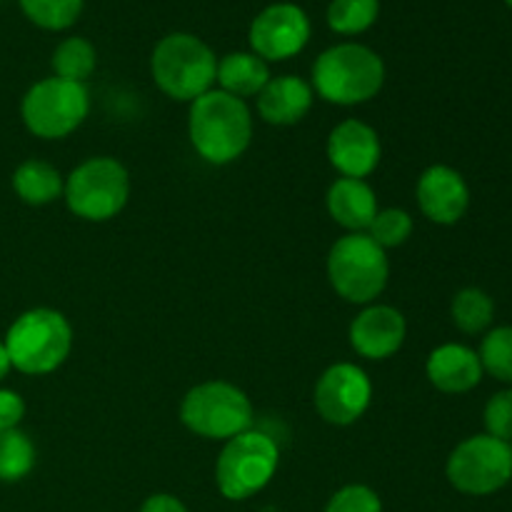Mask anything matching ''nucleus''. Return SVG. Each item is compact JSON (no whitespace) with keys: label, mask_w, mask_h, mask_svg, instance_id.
I'll use <instances>...</instances> for the list:
<instances>
[{"label":"nucleus","mask_w":512,"mask_h":512,"mask_svg":"<svg viewBox=\"0 0 512 512\" xmlns=\"http://www.w3.org/2000/svg\"><path fill=\"white\" fill-rule=\"evenodd\" d=\"M10 370H13V363H10L8 348H5V343H0V383H3V380L8 378Z\"/></svg>","instance_id":"obj_32"},{"label":"nucleus","mask_w":512,"mask_h":512,"mask_svg":"<svg viewBox=\"0 0 512 512\" xmlns=\"http://www.w3.org/2000/svg\"><path fill=\"white\" fill-rule=\"evenodd\" d=\"M328 160L340 178H358L365 180L383 158V145L380 135L373 125L365 120L348 118L335 125L328 135Z\"/></svg>","instance_id":"obj_13"},{"label":"nucleus","mask_w":512,"mask_h":512,"mask_svg":"<svg viewBox=\"0 0 512 512\" xmlns=\"http://www.w3.org/2000/svg\"><path fill=\"white\" fill-rule=\"evenodd\" d=\"M325 512H383V500L368 485H345L328 500Z\"/></svg>","instance_id":"obj_28"},{"label":"nucleus","mask_w":512,"mask_h":512,"mask_svg":"<svg viewBox=\"0 0 512 512\" xmlns=\"http://www.w3.org/2000/svg\"><path fill=\"white\" fill-rule=\"evenodd\" d=\"M505 3H508V5H510V8H512V0H505Z\"/></svg>","instance_id":"obj_33"},{"label":"nucleus","mask_w":512,"mask_h":512,"mask_svg":"<svg viewBox=\"0 0 512 512\" xmlns=\"http://www.w3.org/2000/svg\"><path fill=\"white\" fill-rule=\"evenodd\" d=\"M510 448H512V443H510Z\"/></svg>","instance_id":"obj_34"},{"label":"nucleus","mask_w":512,"mask_h":512,"mask_svg":"<svg viewBox=\"0 0 512 512\" xmlns=\"http://www.w3.org/2000/svg\"><path fill=\"white\" fill-rule=\"evenodd\" d=\"M380 15V0H330L328 25L338 35H360L375 25Z\"/></svg>","instance_id":"obj_24"},{"label":"nucleus","mask_w":512,"mask_h":512,"mask_svg":"<svg viewBox=\"0 0 512 512\" xmlns=\"http://www.w3.org/2000/svg\"><path fill=\"white\" fill-rule=\"evenodd\" d=\"M325 208L330 218L348 233H368L370 223L378 215V195L370 188L368 180L338 178L328 188Z\"/></svg>","instance_id":"obj_18"},{"label":"nucleus","mask_w":512,"mask_h":512,"mask_svg":"<svg viewBox=\"0 0 512 512\" xmlns=\"http://www.w3.org/2000/svg\"><path fill=\"white\" fill-rule=\"evenodd\" d=\"M425 375H428L430 385L440 393L463 395L478 388L485 370L478 350L463 343H445L428 355Z\"/></svg>","instance_id":"obj_16"},{"label":"nucleus","mask_w":512,"mask_h":512,"mask_svg":"<svg viewBox=\"0 0 512 512\" xmlns=\"http://www.w3.org/2000/svg\"><path fill=\"white\" fill-rule=\"evenodd\" d=\"M385 63L375 50L360 43H338L323 50L313 63L315 95L325 103L363 105L383 90Z\"/></svg>","instance_id":"obj_2"},{"label":"nucleus","mask_w":512,"mask_h":512,"mask_svg":"<svg viewBox=\"0 0 512 512\" xmlns=\"http://www.w3.org/2000/svg\"><path fill=\"white\" fill-rule=\"evenodd\" d=\"M90 113V93L83 83L63 78H43L28 88L20 103L25 128L40 140H60L85 123Z\"/></svg>","instance_id":"obj_9"},{"label":"nucleus","mask_w":512,"mask_h":512,"mask_svg":"<svg viewBox=\"0 0 512 512\" xmlns=\"http://www.w3.org/2000/svg\"><path fill=\"white\" fill-rule=\"evenodd\" d=\"M13 190L25 205L40 208V205H50L63 198L65 178L48 160L30 158L15 168Z\"/></svg>","instance_id":"obj_20"},{"label":"nucleus","mask_w":512,"mask_h":512,"mask_svg":"<svg viewBox=\"0 0 512 512\" xmlns=\"http://www.w3.org/2000/svg\"><path fill=\"white\" fill-rule=\"evenodd\" d=\"M25 418V400L15 390L0 388V430L18 428Z\"/></svg>","instance_id":"obj_30"},{"label":"nucleus","mask_w":512,"mask_h":512,"mask_svg":"<svg viewBox=\"0 0 512 512\" xmlns=\"http://www.w3.org/2000/svg\"><path fill=\"white\" fill-rule=\"evenodd\" d=\"M408 323L393 305L370 303L350 323V345L365 360H388L403 348Z\"/></svg>","instance_id":"obj_15"},{"label":"nucleus","mask_w":512,"mask_h":512,"mask_svg":"<svg viewBox=\"0 0 512 512\" xmlns=\"http://www.w3.org/2000/svg\"><path fill=\"white\" fill-rule=\"evenodd\" d=\"M483 423L485 433L505 440V443H512V388L500 390L485 403Z\"/></svg>","instance_id":"obj_29"},{"label":"nucleus","mask_w":512,"mask_h":512,"mask_svg":"<svg viewBox=\"0 0 512 512\" xmlns=\"http://www.w3.org/2000/svg\"><path fill=\"white\" fill-rule=\"evenodd\" d=\"M270 65L263 58H258L250 50H238V53H228L218 58V73H215V83L220 90L235 95V98H258L260 90L268 85Z\"/></svg>","instance_id":"obj_19"},{"label":"nucleus","mask_w":512,"mask_h":512,"mask_svg":"<svg viewBox=\"0 0 512 512\" xmlns=\"http://www.w3.org/2000/svg\"><path fill=\"white\" fill-rule=\"evenodd\" d=\"M315 100L313 85L300 75H275L258 95V115L268 125H295L310 113Z\"/></svg>","instance_id":"obj_17"},{"label":"nucleus","mask_w":512,"mask_h":512,"mask_svg":"<svg viewBox=\"0 0 512 512\" xmlns=\"http://www.w3.org/2000/svg\"><path fill=\"white\" fill-rule=\"evenodd\" d=\"M50 63H53L55 78L85 85V80L98 68V53H95V45L90 40L73 35V38H65L53 50V60Z\"/></svg>","instance_id":"obj_22"},{"label":"nucleus","mask_w":512,"mask_h":512,"mask_svg":"<svg viewBox=\"0 0 512 512\" xmlns=\"http://www.w3.org/2000/svg\"><path fill=\"white\" fill-rule=\"evenodd\" d=\"M413 215L403 208H383L378 210L375 220L370 223L368 235L380 245L383 250L400 248V245L408 243V238L413 235Z\"/></svg>","instance_id":"obj_27"},{"label":"nucleus","mask_w":512,"mask_h":512,"mask_svg":"<svg viewBox=\"0 0 512 512\" xmlns=\"http://www.w3.org/2000/svg\"><path fill=\"white\" fill-rule=\"evenodd\" d=\"M218 58L198 35L170 33L150 55V75L168 98L193 103L215 88Z\"/></svg>","instance_id":"obj_4"},{"label":"nucleus","mask_w":512,"mask_h":512,"mask_svg":"<svg viewBox=\"0 0 512 512\" xmlns=\"http://www.w3.org/2000/svg\"><path fill=\"white\" fill-rule=\"evenodd\" d=\"M280 465V448L270 435L245 430L220 450L215 460V485L228 500H248L258 495L275 478Z\"/></svg>","instance_id":"obj_8"},{"label":"nucleus","mask_w":512,"mask_h":512,"mask_svg":"<svg viewBox=\"0 0 512 512\" xmlns=\"http://www.w3.org/2000/svg\"><path fill=\"white\" fill-rule=\"evenodd\" d=\"M10 363L23 375L55 373L73 350V325L60 310L30 308L5 333Z\"/></svg>","instance_id":"obj_3"},{"label":"nucleus","mask_w":512,"mask_h":512,"mask_svg":"<svg viewBox=\"0 0 512 512\" xmlns=\"http://www.w3.org/2000/svg\"><path fill=\"white\" fill-rule=\"evenodd\" d=\"M418 208L430 223L455 225L470 208V188L463 173L450 165H430L415 185Z\"/></svg>","instance_id":"obj_14"},{"label":"nucleus","mask_w":512,"mask_h":512,"mask_svg":"<svg viewBox=\"0 0 512 512\" xmlns=\"http://www.w3.org/2000/svg\"><path fill=\"white\" fill-rule=\"evenodd\" d=\"M450 485L458 493L485 498L512 480V448L505 440L493 438L488 433L470 435L463 443L455 445L445 465Z\"/></svg>","instance_id":"obj_10"},{"label":"nucleus","mask_w":512,"mask_h":512,"mask_svg":"<svg viewBox=\"0 0 512 512\" xmlns=\"http://www.w3.org/2000/svg\"><path fill=\"white\" fill-rule=\"evenodd\" d=\"M130 198V173L110 155L88 158L65 178L63 200L70 213L88 223H108Z\"/></svg>","instance_id":"obj_6"},{"label":"nucleus","mask_w":512,"mask_h":512,"mask_svg":"<svg viewBox=\"0 0 512 512\" xmlns=\"http://www.w3.org/2000/svg\"><path fill=\"white\" fill-rule=\"evenodd\" d=\"M35 468V445L20 428L0 430V480L18 483Z\"/></svg>","instance_id":"obj_23"},{"label":"nucleus","mask_w":512,"mask_h":512,"mask_svg":"<svg viewBox=\"0 0 512 512\" xmlns=\"http://www.w3.org/2000/svg\"><path fill=\"white\" fill-rule=\"evenodd\" d=\"M480 363L488 375L512 385V325H500L485 333L480 343Z\"/></svg>","instance_id":"obj_26"},{"label":"nucleus","mask_w":512,"mask_h":512,"mask_svg":"<svg viewBox=\"0 0 512 512\" xmlns=\"http://www.w3.org/2000/svg\"><path fill=\"white\" fill-rule=\"evenodd\" d=\"M140 512H188V508H185L183 500H178L175 495L155 493L145 500Z\"/></svg>","instance_id":"obj_31"},{"label":"nucleus","mask_w":512,"mask_h":512,"mask_svg":"<svg viewBox=\"0 0 512 512\" xmlns=\"http://www.w3.org/2000/svg\"><path fill=\"white\" fill-rule=\"evenodd\" d=\"M450 318L460 333L480 335L493 325L495 303L485 290L463 288L455 293L453 303H450Z\"/></svg>","instance_id":"obj_21"},{"label":"nucleus","mask_w":512,"mask_h":512,"mask_svg":"<svg viewBox=\"0 0 512 512\" xmlns=\"http://www.w3.org/2000/svg\"><path fill=\"white\" fill-rule=\"evenodd\" d=\"M180 420L198 438L228 443L230 438L253 428L255 410L238 385L228 380H208L185 393Z\"/></svg>","instance_id":"obj_7"},{"label":"nucleus","mask_w":512,"mask_h":512,"mask_svg":"<svg viewBox=\"0 0 512 512\" xmlns=\"http://www.w3.org/2000/svg\"><path fill=\"white\" fill-rule=\"evenodd\" d=\"M310 33V18L300 5L273 3L260 10L250 23V53L263 58L265 63H283L303 53Z\"/></svg>","instance_id":"obj_12"},{"label":"nucleus","mask_w":512,"mask_h":512,"mask_svg":"<svg viewBox=\"0 0 512 512\" xmlns=\"http://www.w3.org/2000/svg\"><path fill=\"white\" fill-rule=\"evenodd\" d=\"M373 403V380L360 365L335 363L318 378L313 405L330 425H353L368 413Z\"/></svg>","instance_id":"obj_11"},{"label":"nucleus","mask_w":512,"mask_h":512,"mask_svg":"<svg viewBox=\"0 0 512 512\" xmlns=\"http://www.w3.org/2000/svg\"><path fill=\"white\" fill-rule=\"evenodd\" d=\"M388 250L368 233H345L328 253V280L335 293L353 305H370L388 288Z\"/></svg>","instance_id":"obj_5"},{"label":"nucleus","mask_w":512,"mask_h":512,"mask_svg":"<svg viewBox=\"0 0 512 512\" xmlns=\"http://www.w3.org/2000/svg\"><path fill=\"white\" fill-rule=\"evenodd\" d=\"M25 18L43 30H68L83 13V0H18Z\"/></svg>","instance_id":"obj_25"},{"label":"nucleus","mask_w":512,"mask_h":512,"mask_svg":"<svg viewBox=\"0 0 512 512\" xmlns=\"http://www.w3.org/2000/svg\"><path fill=\"white\" fill-rule=\"evenodd\" d=\"M188 138L210 165H230L253 143V113L248 103L213 88L190 103Z\"/></svg>","instance_id":"obj_1"}]
</instances>
